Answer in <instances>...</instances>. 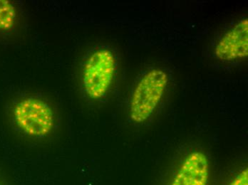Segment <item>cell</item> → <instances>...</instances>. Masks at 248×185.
<instances>
[{"label": "cell", "instance_id": "obj_8", "mask_svg": "<svg viewBox=\"0 0 248 185\" xmlns=\"http://www.w3.org/2000/svg\"></svg>", "mask_w": 248, "mask_h": 185}, {"label": "cell", "instance_id": "obj_6", "mask_svg": "<svg viewBox=\"0 0 248 185\" xmlns=\"http://www.w3.org/2000/svg\"><path fill=\"white\" fill-rule=\"evenodd\" d=\"M16 8L8 0H0V31L11 29L16 20Z\"/></svg>", "mask_w": 248, "mask_h": 185}, {"label": "cell", "instance_id": "obj_5", "mask_svg": "<svg viewBox=\"0 0 248 185\" xmlns=\"http://www.w3.org/2000/svg\"><path fill=\"white\" fill-rule=\"evenodd\" d=\"M209 160L202 152L188 155L170 185H207L209 178Z\"/></svg>", "mask_w": 248, "mask_h": 185}, {"label": "cell", "instance_id": "obj_7", "mask_svg": "<svg viewBox=\"0 0 248 185\" xmlns=\"http://www.w3.org/2000/svg\"><path fill=\"white\" fill-rule=\"evenodd\" d=\"M229 185H248V170H243L239 173L238 175L235 177Z\"/></svg>", "mask_w": 248, "mask_h": 185}, {"label": "cell", "instance_id": "obj_1", "mask_svg": "<svg viewBox=\"0 0 248 185\" xmlns=\"http://www.w3.org/2000/svg\"><path fill=\"white\" fill-rule=\"evenodd\" d=\"M169 77L161 69H153L138 83L130 101L129 115L135 123H143L161 102Z\"/></svg>", "mask_w": 248, "mask_h": 185}, {"label": "cell", "instance_id": "obj_3", "mask_svg": "<svg viewBox=\"0 0 248 185\" xmlns=\"http://www.w3.org/2000/svg\"><path fill=\"white\" fill-rule=\"evenodd\" d=\"M13 116L21 131L31 138L49 135L55 122L49 105L37 98H27L19 102L14 108Z\"/></svg>", "mask_w": 248, "mask_h": 185}, {"label": "cell", "instance_id": "obj_4", "mask_svg": "<svg viewBox=\"0 0 248 185\" xmlns=\"http://www.w3.org/2000/svg\"><path fill=\"white\" fill-rule=\"evenodd\" d=\"M218 59L231 61L246 58L248 55V21L236 24L222 37L215 49Z\"/></svg>", "mask_w": 248, "mask_h": 185}, {"label": "cell", "instance_id": "obj_2", "mask_svg": "<svg viewBox=\"0 0 248 185\" xmlns=\"http://www.w3.org/2000/svg\"><path fill=\"white\" fill-rule=\"evenodd\" d=\"M116 69L113 52L106 48L93 52L83 66V88L90 99L99 100L106 96L111 87Z\"/></svg>", "mask_w": 248, "mask_h": 185}]
</instances>
